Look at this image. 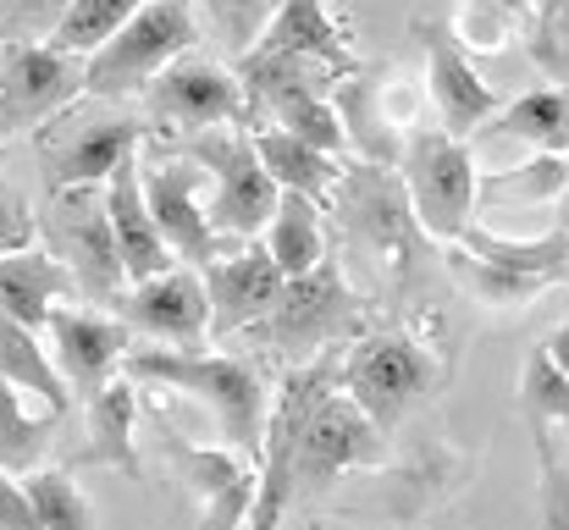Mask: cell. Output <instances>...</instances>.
<instances>
[{
    "label": "cell",
    "instance_id": "cell-1",
    "mask_svg": "<svg viewBox=\"0 0 569 530\" xmlns=\"http://www.w3.org/2000/svg\"><path fill=\"white\" fill-rule=\"evenodd\" d=\"M122 370L133 381H156V387H172L183 398H199L216 426H221V442L243 459H254L260 448V420H266V376L254 359H238V353H199V349H172V343H150V349H128Z\"/></svg>",
    "mask_w": 569,
    "mask_h": 530
},
{
    "label": "cell",
    "instance_id": "cell-2",
    "mask_svg": "<svg viewBox=\"0 0 569 530\" xmlns=\"http://www.w3.org/2000/svg\"><path fill=\"white\" fill-rule=\"evenodd\" d=\"M332 210L343 216V249H349V266L371 271L377 288H403L409 271H415L420 227H415V216H409V199H403L398 167L360 161V167L338 172Z\"/></svg>",
    "mask_w": 569,
    "mask_h": 530
},
{
    "label": "cell",
    "instance_id": "cell-3",
    "mask_svg": "<svg viewBox=\"0 0 569 530\" xmlns=\"http://www.w3.org/2000/svg\"><path fill=\"white\" fill-rule=\"evenodd\" d=\"M338 387V359L332 349L305 359V364H282V381L277 392H266V420H260V448H254V498H249V514L243 526L271 530L288 514V498H293V459H299V442H305V426L316 414V403Z\"/></svg>",
    "mask_w": 569,
    "mask_h": 530
},
{
    "label": "cell",
    "instance_id": "cell-4",
    "mask_svg": "<svg viewBox=\"0 0 569 530\" xmlns=\"http://www.w3.org/2000/svg\"><path fill=\"white\" fill-rule=\"evenodd\" d=\"M360 310H366V299L355 293L349 271L338 260H321L299 277H282L271 310L254 327H243V338H254L282 364H305V359L327 353L332 343H343L360 327Z\"/></svg>",
    "mask_w": 569,
    "mask_h": 530
},
{
    "label": "cell",
    "instance_id": "cell-5",
    "mask_svg": "<svg viewBox=\"0 0 569 530\" xmlns=\"http://www.w3.org/2000/svg\"><path fill=\"white\" fill-rule=\"evenodd\" d=\"M39 238L44 249L67 266L78 299H89L94 310H111L128 288V266L106 216V182H67L50 188V204L39 216Z\"/></svg>",
    "mask_w": 569,
    "mask_h": 530
},
{
    "label": "cell",
    "instance_id": "cell-6",
    "mask_svg": "<svg viewBox=\"0 0 569 530\" xmlns=\"http://www.w3.org/2000/svg\"><path fill=\"white\" fill-rule=\"evenodd\" d=\"M193 44H199V22L189 0H139V11L100 50L83 56V94L133 100L167 61H178Z\"/></svg>",
    "mask_w": 569,
    "mask_h": 530
},
{
    "label": "cell",
    "instance_id": "cell-7",
    "mask_svg": "<svg viewBox=\"0 0 569 530\" xmlns=\"http://www.w3.org/2000/svg\"><path fill=\"white\" fill-rule=\"evenodd\" d=\"M398 182H403V199H409V216L420 227V238H459L465 221H476V150L470 139H453V133H403V150H398Z\"/></svg>",
    "mask_w": 569,
    "mask_h": 530
},
{
    "label": "cell",
    "instance_id": "cell-8",
    "mask_svg": "<svg viewBox=\"0 0 569 530\" xmlns=\"http://www.w3.org/2000/svg\"><path fill=\"white\" fill-rule=\"evenodd\" d=\"M144 139V122L133 111H117V100H94V94H78L72 106H61L44 133H39V167L50 188H67V182H106V172L139 150Z\"/></svg>",
    "mask_w": 569,
    "mask_h": 530
},
{
    "label": "cell",
    "instance_id": "cell-9",
    "mask_svg": "<svg viewBox=\"0 0 569 530\" xmlns=\"http://www.w3.org/2000/svg\"><path fill=\"white\" fill-rule=\"evenodd\" d=\"M144 111H150V128H161V139H189L199 128H260L238 72L199 61L193 50L167 61L144 83Z\"/></svg>",
    "mask_w": 569,
    "mask_h": 530
},
{
    "label": "cell",
    "instance_id": "cell-10",
    "mask_svg": "<svg viewBox=\"0 0 569 530\" xmlns=\"http://www.w3.org/2000/svg\"><path fill=\"white\" fill-rule=\"evenodd\" d=\"M189 156L210 177L204 216H210L216 238H254L282 193L271 172L260 167L254 139L243 128H199V133H189Z\"/></svg>",
    "mask_w": 569,
    "mask_h": 530
},
{
    "label": "cell",
    "instance_id": "cell-11",
    "mask_svg": "<svg viewBox=\"0 0 569 530\" xmlns=\"http://www.w3.org/2000/svg\"><path fill=\"white\" fill-rule=\"evenodd\" d=\"M426 387H431V353L409 332H366L338 359V392L355 398V409L381 431H392L409 414V403L426 398Z\"/></svg>",
    "mask_w": 569,
    "mask_h": 530
},
{
    "label": "cell",
    "instance_id": "cell-12",
    "mask_svg": "<svg viewBox=\"0 0 569 530\" xmlns=\"http://www.w3.org/2000/svg\"><path fill=\"white\" fill-rule=\"evenodd\" d=\"M78 94H83V56H67L44 39L0 44V144L11 133L44 128Z\"/></svg>",
    "mask_w": 569,
    "mask_h": 530
},
{
    "label": "cell",
    "instance_id": "cell-13",
    "mask_svg": "<svg viewBox=\"0 0 569 530\" xmlns=\"http://www.w3.org/2000/svg\"><path fill=\"white\" fill-rule=\"evenodd\" d=\"M381 459H387V431L371 426L355 409V398H343L332 387L305 426V442H299V459H293V492H327L338 476L371 470Z\"/></svg>",
    "mask_w": 569,
    "mask_h": 530
},
{
    "label": "cell",
    "instance_id": "cell-14",
    "mask_svg": "<svg viewBox=\"0 0 569 530\" xmlns=\"http://www.w3.org/2000/svg\"><path fill=\"white\" fill-rule=\"evenodd\" d=\"M139 182H144V204H150L156 232L172 249V260L204 266L221 243H232V238H216V227H210V216L199 204V161L189 150L172 156V161H156L144 150V139H139Z\"/></svg>",
    "mask_w": 569,
    "mask_h": 530
},
{
    "label": "cell",
    "instance_id": "cell-15",
    "mask_svg": "<svg viewBox=\"0 0 569 530\" xmlns=\"http://www.w3.org/2000/svg\"><path fill=\"white\" fill-rule=\"evenodd\" d=\"M111 310H117L133 332H144L150 343L199 349V343L210 338V299H204L199 266H167V271H156V277L128 282Z\"/></svg>",
    "mask_w": 569,
    "mask_h": 530
},
{
    "label": "cell",
    "instance_id": "cell-16",
    "mask_svg": "<svg viewBox=\"0 0 569 530\" xmlns=\"http://www.w3.org/2000/svg\"><path fill=\"white\" fill-rule=\"evenodd\" d=\"M199 282H204V299H210V338H232L271 310L282 271L271 266L260 238H232L199 266Z\"/></svg>",
    "mask_w": 569,
    "mask_h": 530
},
{
    "label": "cell",
    "instance_id": "cell-17",
    "mask_svg": "<svg viewBox=\"0 0 569 530\" xmlns=\"http://www.w3.org/2000/svg\"><path fill=\"white\" fill-rule=\"evenodd\" d=\"M44 332H50V359H56L61 381L72 387V403L94 398L133 349V327L122 316H100V310H61L56 304Z\"/></svg>",
    "mask_w": 569,
    "mask_h": 530
},
{
    "label": "cell",
    "instance_id": "cell-18",
    "mask_svg": "<svg viewBox=\"0 0 569 530\" xmlns=\"http://www.w3.org/2000/svg\"><path fill=\"white\" fill-rule=\"evenodd\" d=\"M415 39H420V50H426V94H431V111H437L442 133L470 139V133L503 106L498 89L470 67V56L459 50V39H453L442 22H420Z\"/></svg>",
    "mask_w": 569,
    "mask_h": 530
},
{
    "label": "cell",
    "instance_id": "cell-19",
    "mask_svg": "<svg viewBox=\"0 0 569 530\" xmlns=\"http://www.w3.org/2000/svg\"><path fill=\"white\" fill-rule=\"evenodd\" d=\"M254 56H299L332 78H349L355 72V50H349V33L327 17V0H277L271 22L260 28V39L249 44ZM243 50V56H249Z\"/></svg>",
    "mask_w": 569,
    "mask_h": 530
},
{
    "label": "cell",
    "instance_id": "cell-20",
    "mask_svg": "<svg viewBox=\"0 0 569 530\" xmlns=\"http://www.w3.org/2000/svg\"><path fill=\"white\" fill-rule=\"evenodd\" d=\"M106 216H111V232H117V249H122L128 282L156 277V271H167V266H183V260H172V249L161 243L156 216H150V204H144L139 150H128V156L106 172Z\"/></svg>",
    "mask_w": 569,
    "mask_h": 530
},
{
    "label": "cell",
    "instance_id": "cell-21",
    "mask_svg": "<svg viewBox=\"0 0 569 530\" xmlns=\"http://www.w3.org/2000/svg\"><path fill=\"white\" fill-rule=\"evenodd\" d=\"M72 293H78V288H72L67 266H61L50 249H33V243H28V249L0 254V316H11V321L44 332L50 310H56L61 299H72Z\"/></svg>",
    "mask_w": 569,
    "mask_h": 530
},
{
    "label": "cell",
    "instance_id": "cell-22",
    "mask_svg": "<svg viewBox=\"0 0 569 530\" xmlns=\"http://www.w3.org/2000/svg\"><path fill=\"white\" fill-rule=\"evenodd\" d=\"M254 238H260V249L271 254V266H277L282 277H299V271H310V266L327 260L321 204H316L310 193H293V188L277 193V204H271V216H266V227H260Z\"/></svg>",
    "mask_w": 569,
    "mask_h": 530
},
{
    "label": "cell",
    "instance_id": "cell-23",
    "mask_svg": "<svg viewBox=\"0 0 569 530\" xmlns=\"http://www.w3.org/2000/svg\"><path fill=\"white\" fill-rule=\"evenodd\" d=\"M476 133H481V139H492V144H526L531 156H542V150H565L569 144V100H565V89H559V83L531 89V94H520L515 106H498Z\"/></svg>",
    "mask_w": 569,
    "mask_h": 530
},
{
    "label": "cell",
    "instance_id": "cell-24",
    "mask_svg": "<svg viewBox=\"0 0 569 530\" xmlns=\"http://www.w3.org/2000/svg\"><path fill=\"white\" fill-rule=\"evenodd\" d=\"M254 156H260V167L271 172L277 188H293V193H310L321 210L332 204V188H338V156H327V150H316V144H305V139H293V133H282V128H271V122H260L254 133Z\"/></svg>",
    "mask_w": 569,
    "mask_h": 530
},
{
    "label": "cell",
    "instance_id": "cell-25",
    "mask_svg": "<svg viewBox=\"0 0 569 530\" xmlns=\"http://www.w3.org/2000/svg\"><path fill=\"white\" fill-rule=\"evenodd\" d=\"M453 243H465L470 254H481V260H492V266H509V271H526V277L565 282V260H569L565 221H553V227L537 232V238H520V232H498V227L465 221Z\"/></svg>",
    "mask_w": 569,
    "mask_h": 530
},
{
    "label": "cell",
    "instance_id": "cell-26",
    "mask_svg": "<svg viewBox=\"0 0 569 530\" xmlns=\"http://www.w3.org/2000/svg\"><path fill=\"white\" fill-rule=\"evenodd\" d=\"M89 403V464H117V470H139L133 459V420H139V381L128 370H117Z\"/></svg>",
    "mask_w": 569,
    "mask_h": 530
},
{
    "label": "cell",
    "instance_id": "cell-27",
    "mask_svg": "<svg viewBox=\"0 0 569 530\" xmlns=\"http://www.w3.org/2000/svg\"><path fill=\"white\" fill-rule=\"evenodd\" d=\"M0 376H6L17 392H28V398H39L44 409H56V414L72 409V387L61 381L50 349L39 343L33 327H22V321H11V316H0Z\"/></svg>",
    "mask_w": 569,
    "mask_h": 530
},
{
    "label": "cell",
    "instance_id": "cell-28",
    "mask_svg": "<svg viewBox=\"0 0 569 530\" xmlns=\"http://www.w3.org/2000/svg\"><path fill=\"white\" fill-rule=\"evenodd\" d=\"M448 271H453V282H459L481 310H526L537 293H548V288H553L548 277H526V271L492 266V260L470 254V249H465V243H453V238H448Z\"/></svg>",
    "mask_w": 569,
    "mask_h": 530
},
{
    "label": "cell",
    "instance_id": "cell-29",
    "mask_svg": "<svg viewBox=\"0 0 569 530\" xmlns=\"http://www.w3.org/2000/svg\"><path fill=\"white\" fill-rule=\"evenodd\" d=\"M28 392H17L6 376H0V470H11V476H22V470H33L39 459H44V442H50V431H56V409H28L22 403Z\"/></svg>",
    "mask_w": 569,
    "mask_h": 530
},
{
    "label": "cell",
    "instance_id": "cell-30",
    "mask_svg": "<svg viewBox=\"0 0 569 530\" xmlns=\"http://www.w3.org/2000/svg\"><path fill=\"white\" fill-rule=\"evenodd\" d=\"M565 199V150H542L526 167L476 177V204H553Z\"/></svg>",
    "mask_w": 569,
    "mask_h": 530
},
{
    "label": "cell",
    "instance_id": "cell-31",
    "mask_svg": "<svg viewBox=\"0 0 569 530\" xmlns=\"http://www.w3.org/2000/svg\"><path fill=\"white\" fill-rule=\"evenodd\" d=\"M133 11H139V0H67V11H61L56 28L44 33V44H56V50H67V56H89V50H100Z\"/></svg>",
    "mask_w": 569,
    "mask_h": 530
},
{
    "label": "cell",
    "instance_id": "cell-32",
    "mask_svg": "<svg viewBox=\"0 0 569 530\" xmlns=\"http://www.w3.org/2000/svg\"><path fill=\"white\" fill-rule=\"evenodd\" d=\"M520 403L531 420H569V376H565V327L526 359L520 370Z\"/></svg>",
    "mask_w": 569,
    "mask_h": 530
},
{
    "label": "cell",
    "instance_id": "cell-33",
    "mask_svg": "<svg viewBox=\"0 0 569 530\" xmlns=\"http://www.w3.org/2000/svg\"><path fill=\"white\" fill-rule=\"evenodd\" d=\"M332 106H338V122H343V144H355V150H360V161H381V167H392V161H398L403 139L381 122L377 100H371V83H349Z\"/></svg>",
    "mask_w": 569,
    "mask_h": 530
},
{
    "label": "cell",
    "instance_id": "cell-34",
    "mask_svg": "<svg viewBox=\"0 0 569 530\" xmlns=\"http://www.w3.org/2000/svg\"><path fill=\"white\" fill-rule=\"evenodd\" d=\"M22 481V498H28V509H33V526H67V530H83L94 526V509L83 503V492L72 487V476L67 470H22L17 476Z\"/></svg>",
    "mask_w": 569,
    "mask_h": 530
},
{
    "label": "cell",
    "instance_id": "cell-35",
    "mask_svg": "<svg viewBox=\"0 0 569 530\" xmlns=\"http://www.w3.org/2000/svg\"><path fill=\"white\" fill-rule=\"evenodd\" d=\"M193 6V22L238 61L254 39H260V28L271 22V11H277V0H189Z\"/></svg>",
    "mask_w": 569,
    "mask_h": 530
},
{
    "label": "cell",
    "instance_id": "cell-36",
    "mask_svg": "<svg viewBox=\"0 0 569 530\" xmlns=\"http://www.w3.org/2000/svg\"><path fill=\"white\" fill-rule=\"evenodd\" d=\"M515 28H520V17H509L503 6L459 0V22H453L448 33L459 39V50H481V56H492V50H503V44L515 39Z\"/></svg>",
    "mask_w": 569,
    "mask_h": 530
},
{
    "label": "cell",
    "instance_id": "cell-37",
    "mask_svg": "<svg viewBox=\"0 0 569 530\" xmlns=\"http://www.w3.org/2000/svg\"><path fill=\"white\" fill-rule=\"evenodd\" d=\"M542 459V520L565 526V420H531Z\"/></svg>",
    "mask_w": 569,
    "mask_h": 530
},
{
    "label": "cell",
    "instance_id": "cell-38",
    "mask_svg": "<svg viewBox=\"0 0 569 530\" xmlns=\"http://www.w3.org/2000/svg\"><path fill=\"white\" fill-rule=\"evenodd\" d=\"M67 0H0V44H28L56 28Z\"/></svg>",
    "mask_w": 569,
    "mask_h": 530
},
{
    "label": "cell",
    "instance_id": "cell-39",
    "mask_svg": "<svg viewBox=\"0 0 569 530\" xmlns=\"http://www.w3.org/2000/svg\"><path fill=\"white\" fill-rule=\"evenodd\" d=\"M33 238H39V216L28 210L22 193H6V188H0V254L28 249Z\"/></svg>",
    "mask_w": 569,
    "mask_h": 530
},
{
    "label": "cell",
    "instance_id": "cell-40",
    "mask_svg": "<svg viewBox=\"0 0 569 530\" xmlns=\"http://www.w3.org/2000/svg\"><path fill=\"white\" fill-rule=\"evenodd\" d=\"M33 526V509L22 498V481L11 470H0V530H28Z\"/></svg>",
    "mask_w": 569,
    "mask_h": 530
},
{
    "label": "cell",
    "instance_id": "cell-41",
    "mask_svg": "<svg viewBox=\"0 0 569 530\" xmlns=\"http://www.w3.org/2000/svg\"><path fill=\"white\" fill-rule=\"evenodd\" d=\"M487 6H503V11L520 17V22H526V11H531V0H487Z\"/></svg>",
    "mask_w": 569,
    "mask_h": 530
}]
</instances>
